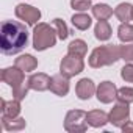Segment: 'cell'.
<instances>
[{
  "instance_id": "obj_1",
  "label": "cell",
  "mask_w": 133,
  "mask_h": 133,
  "mask_svg": "<svg viewBox=\"0 0 133 133\" xmlns=\"http://www.w3.org/2000/svg\"><path fill=\"white\" fill-rule=\"evenodd\" d=\"M28 44V31L24 24L16 21H5L0 30V49L5 55L19 53Z\"/></svg>"
},
{
  "instance_id": "obj_2",
  "label": "cell",
  "mask_w": 133,
  "mask_h": 133,
  "mask_svg": "<svg viewBox=\"0 0 133 133\" xmlns=\"http://www.w3.org/2000/svg\"><path fill=\"white\" fill-rule=\"evenodd\" d=\"M25 72L21 71L19 68H5L0 74V78H2L3 83L10 85L13 88V97L17 99V100H22L25 99V96L28 94L30 91V86H28V82H25Z\"/></svg>"
},
{
  "instance_id": "obj_3",
  "label": "cell",
  "mask_w": 133,
  "mask_h": 133,
  "mask_svg": "<svg viewBox=\"0 0 133 133\" xmlns=\"http://www.w3.org/2000/svg\"><path fill=\"white\" fill-rule=\"evenodd\" d=\"M117 59H121V45H100L96 47L91 55H89V66L94 69L103 68V66H111L114 64Z\"/></svg>"
},
{
  "instance_id": "obj_4",
  "label": "cell",
  "mask_w": 133,
  "mask_h": 133,
  "mask_svg": "<svg viewBox=\"0 0 133 133\" xmlns=\"http://www.w3.org/2000/svg\"><path fill=\"white\" fill-rule=\"evenodd\" d=\"M56 30L45 22H38L33 28V49L38 52L47 50L56 44Z\"/></svg>"
},
{
  "instance_id": "obj_5",
  "label": "cell",
  "mask_w": 133,
  "mask_h": 133,
  "mask_svg": "<svg viewBox=\"0 0 133 133\" xmlns=\"http://www.w3.org/2000/svg\"><path fill=\"white\" fill-rule=\"evenodd\" d=\"M64 130L69 133H82L88 130L86 111L83 110H71L64 117Z\"/></svg>"
},
{
  "instance_id": "obj_6",
  "label": "cell",
  "mask_w": 133,
  "mask_h": 133,
  "mask_svg": "<svg viewBox=\"0 0 133 133\" xmlns=\"http://www.w3.org/2000/svg\"><path fill=\"white\" fill-rule=\"evenodd\" d=\"M83 69H85L83 58H80L77 55H72V53H68L66 56H63V59L59 63V74H63L68 78H72V77L78 75L80 72H83Z\"/></svg>"
},
{
  "instance_id": "obj_7",
  "label": "cell",
  "mask_w": 133,
  "mask_h": 133,
  "mask_svg": "<svg viewBox=\"0 0 133 133\" xmlns=\"http://www.w3.org/2000/svg\"><path fill=\"white\" fill-rule=\"evenodd\" d=\"M14 13H16V17H17V19H21V21H24L27 25H33V27H35V25L38 24V21L41 19V11H39L38 8H35V6L25 5V3H19V5L16 6Z\"/></svg>"
},
{
  "instance_id": "obj_8",
  "label": "cell",
  "mask_w": 133,
  "mask_h": 133,
  "mask_svg": "<svg viewBox=\"0 0 133 133\" xmlns=\"http://www.w3.org/2000/svg\"><path fill=\"white\" fill-rule=\"evenodd\" d=\"M108 119H110V122L114 125V127H117V128H122L128 121H130V108H128V105L127 103H116L113 108H111V111H110V114H108Z\"/></svg>"
},
{
  "instance_id": "obj_9",
  "label": "cell",
  "mask_w": 133,
  "mask_h": 133,
  "mask_svg": "<svg viewBox=\"0 0 133 133\" xmlns=\"http://www.w3.org/2000/svg\"><path fill=\"white\" fill-rule=\"evenodd\" d=\"M117 89L113 82H102L96 89V97L100 103H111L116 99Z\"/></svg>"
},
{
  "instance_id": "obj_10",
  "label": "cell",
  "mask_w": 133,
  "mask_h": 133,
  "mask_svg": "<svg viewBox=\"0 0 133 133\" xmlns=\"http://www.w3.org/2000/svg\"><path fill=\"white\" fill-rule=\"evenodd\" d=\"M55 96H59V97H64L68 96L69 92V78L64 77L63 74H58V75H53L50 78V88H49Z\"/></svg>"
},
{
  "instance_id": "obj_11",
  "label": "cell",
  "mask_w": 133,
  "mask_h": 133,
  "mask_svg": "<svg viewBox=\"0 0 133 133\" xmlns=\"http://www.w3.org/2000/svg\"><path fill=\"white\" fill-rule=\"evenodd\" d=\"M96 85L91 78H82L75 86V94L80 100H89L96 94Z\"/></svg>"
},
{
  "instance_id": "obj_12",
  "label": "cell",
  "mask_w": 133,
  "mask_h": 133,
  "mask_svg": "<svg viewBox=\"0 0 133 133\" xmlns=\"http://www.w3.org/2000/svg\"><path fill=\"white\" fill-rule=\"evenodd\" d=\"M50 78H52V77H49L47 74L38 72V74H33L27 82H28L30 89L42 92V91H47V89L50 88Z\"/></svg>"
},
{
  "instance_id": "obj_13",
  "label": "cell",
  "mask_w": 133,
  "mask_h": 133,
  "mask_svg": "<svg viewBox=\"0 0 133 133\" xmlns=\"http://www.w3.org/2000/svg\"><path fill=\"white\" fill-rule=\"evenodd\" d=\"M86 122H88V125H91L94 128H100V127H105L107 122H110V119L103 110H92V111L86 113Z\"/></svg>"
},
{
  "instance_id": "obj_14",
  "label": "cell",
  "mask_w": 133,
  "mask_h": 133,
  "mask_svg": "<svg viewBox=\"0 0 133 133\" xmlns=\"http://www.w3.org/2000/svg\"><path fill=\"white\" fill-rule=\"evenodd\" d=\"M14 66L19 68L21 71H24V72H31V71H35L38 68V59L33 55L25 53V55H21L19 58H16Z\"/></svg>"
},
{
  "instance_id": "obj_15",
  "label": "cell",
  "mask_w": 133,
  "mask_h": 133,
  "mask_svg": "<svg viewBox=\"0 0 133 133\" xmlns=\"http://www.w3.org/2000/svg\"><path fill=\"white\" fill-rule=\"evenodd\" d=\"M2 125L6 131H19L24 130L27 127V122L24 117H8L5 114H2Z\"/></svg>"
},
{
  "instance_id": "obj_16",
  "label": "cell",
  "mask_w": 133,
  "mask_h": 133,
  "mask_svg": "<svg viewBox=\"0 0 133 133\" xmlns=\"http://www.w3.org/2000/svg\"><path fill=\"white\" fill-rule=\"evenodd\" d=\"M2 113L8 117H17L21 114V100L13 99L6 102L5 99H2Z\"/></svg>"
},
{
  "instance_id": "obj_17",
  "label": "cell",
  "mask_w": 133,
  "mask_h": 133,
  "mask_svg": "<svg viewBox=\"0 0 133 133\" xmlns=\"http://www.w3.org/2000/svg\"><path fill=\"white\" fill-rule=\"evenodd\" d=\"M114 16L121 22H128L133 19V5L130 3H119L114 8Z\"/></svg>"
},
{
  "instance_id": "obj_18",
  "label": "cell",
  "mask_w": 133,
  "mask_h": 133,
  "mask_svg": "<svg viewBox=\"0 0 133 133\" xmlns=\"http://www.w3.org/2000/svg\"><path fill=\"white\" fill-rule=\"evenodd\" d=\"M111 27L107 21H99L94 27V35L99 41H108L111 38Z\"/></svg>"
},
{
  "instance_id": "obj_19",
  "label": "cell",
  "mask_w": 133,
  "mask_h": 133,
  "mask_svg": "<svg viewBox=\"0 0 133 133\" xmlns=\"http://www.w3.org/2000/svg\"><path fill=\"white\" fill-rule=\"evenodd\" d=\"M68 53L77 55L80 58H85L88 53V44L83 39H74L69 45H68Z\"/></svg>"
},
{
  "instance_id": "obj_20",
  "label": "cell",
  "mask_w": 133,
  "mask_h": 133,
  "mask_svg": "<svg viewBox=\"0 0 133 133\" xmlns=\"http://www.w3.org/2000/svg\"><path fill=\"white\" fill-rule=\"evenodd\" d=\"M92 16L97 19V21H107L108 17H111L113 16V10H111V6H108L107 3H97V5H94L92 8Z\"/></svg>"
},
{
  "instance_id": "obj_21",
  "label": "cell",
  "mask_w": 133,
  "mask_h": 133,
  "mask_svg": "<svg viewBox=\"0 0 133 133\" xmlns=\"http://www.w3.org/2000/svg\"><path fill=\"white\" fill-rule=\"evenodd\" d=\"M72 25L75 27V28H78V30H88L89 27H91V24H92V19H91V16H88L86 13H77V14H74L72 16Z\"/></svg>"
},
{
  "instance_id": "obj_22",
  "label": "cell",
  "mask_w": 133,
  "mask_h": 133,
  "mask_svg": "<svg viewBox=\"0 0 133 133\" xmlns=\"http://www.w3.org/2000/svg\"><path fill=\"white\" fill-rule=\"evenodd\" d=\"M117 38L122 42H133V25L128 22H122L117 28Z\"/></svg>"
},
{
  "instance_id": "obj_23",
  "label": "cell",
  "mask_w": 133,
  "mask_h": 133,
  "mask_svg": "<svg viewBox=\"0 0 133 133\" xmlns=\"http://www.w3.org/2000/svg\"><path fill=\"white\" fill-rule=\"evenodd\" d=\"M116 99H117V102H121V103H127V105L133 103V88L124 86V88L117 89Z\"/></svg>"
},
{
  "instance_id": "obj_24",
  "label": "cell",
  "mask_w": 133,
  "mask_h": 133,
  "mask_svg": "<svg viewBox=\"0 0 133 133\" xmlns=\"http://www.w3.org/2000/svg\"><path fill=\"white\" fill-rule=\"evenodd\" d=\"M53 27H55V30H56V35H58V38H59L61 41H64L66 38L69 36L68 25H66V22H64L63 19H59V17L53 19Z\"/></svg>"
},
{
  "instance_id": "obj_25",
  "label": "cell",
  "mask_w": 133,
  "mask_h": 133,
  "mask_svg": "<svg viewBox=\"0 0 133 133\" xmlns=\"http://www.w3.org/2000/svg\"><path fill=\"white\" fill-rule=\"evenodd\" d=\"M71 8L74 11L85 13L86 10L92 8V6H91V0H71Z\"/></svg>"
},
{
  "instance_id": "obj_26",
  "label": "cell",
  "mask_w": 133,
  "mask_h": 133,
  "mask_svg": "<svg viewBox=\"0 0 133 133\" xmlns=\"http://www.w3.org/2000/svg\"><path fill=\"white\" fill-rule=\"evenodd\" d=\"M121 59H124L125 63H133V42H125V45H121Z\"/></svg>"
},
{
  "instance_id": "obj_27",
  "label": "cell",
  "mask_w": 133,
  "mask_h": 133,
  "mask_svg": "<svg viewBox=\"0 0 133 133\" xmlns=\"http://www.w3.org/2000/svg\"><path fill=\"white\" fill-rule=\"evenodd\" d=\"M121 77L122 80H125L127 83H133V63L125 64L121 69Z\"/></svg>"
},
{
  "instance_id": "obj_28",
  "label": "cell",
  "mask_w": 133,
  "mask_h": 133,
  "mask_svg": "<svg viewBox=\"0 0 133 133\" xmlns=\"http://www.w3.org/2000/svg\"><path fill=\"white\" fill-rule=\"evenodd\" d=\"M122 131H133V122H127L124 127H122Z\"/></svg>"
}]
</instances>
